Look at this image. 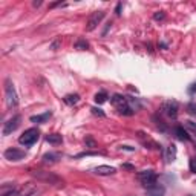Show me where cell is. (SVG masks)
<instances>
[{
  "instance_id": "obj_33",
  "label": "cell",
  "mask_w": 196,
  "mask_h": 196,
  "mask_svg": "<svg viewBox=\"0 0 196 196\" xmlns=\"http://www.w3.org/2000/svg\"><path fill=\"white\" fill-rule=\"evenodd\" d=\"M58 5H61V2H57V3H52V5H51V8H55V6H58Z\"/></svg>"
},
{
  "instance_id": "obj_19",
  "label": "cell",
  "mask_w": 196,
  "mask_h": 196,
  "mask_svg": "<svg viewBox=\"0 0 196 196\" xmlns=\"http://www.w3.org/2000/svg\"><path fill=\"white\" fill-rule=\"evenodd\" d=\"M95 101H97L98 104L106 103V101H107V94H106V92H100V94H97V95H95Z\"/></svg>"
},
{
  "instance_id": "obj_25",
  "label": "cell",
  "mask_w": 196,
  "mask_h": 196,
  "mask_svg": "<svg viewBox=\"0 0 196 196\" xmlns=\"http://www.w3.org/2000/svg\"><path fill=\"white\" fill-rule=\"evenodd\" d=\"M90 111H92V114H94V115H98V117H101V118L106 117V114H104L101 109H98V107H92Z\"/></svg>"
},
{
  "instance_id": "obj_23",
  "label": "cell",
  "mask_w": 196,
  "mask_h": 196,
  "mask_svg": "<svg viewBox=\"0 0 196 196\" xmlns=\"http://www.w3.org/2000/svg\"><path fill=\"white\" fill-rule=\"evenodd\" d=\"M155 123H156V127L161 130V132H167V126L164 124V121H161V119H158V118L155 117Z\"/></svg>"
},
{
  "instance_id": "obj_1",
  "label": "cell",
  "mask_w": 196,
  "mask_h": 196,
  "mask_svg": "<svg viewBox=\"0 0 196 196\" xmlns=\"http://www.w3.org/2000/svg\"><path fill=\"white\" fill-rule=\"evenodd\" d=\"M32 176L37 178V179L41 181V182H48V184H51V186H60V184H63V179H61L60 176L54 175L52 172L35 170V172H32Z\"/></svg>"
},
{
  "instance_id": "obj_30",
  "label": "cell",
  "mask_w": 196,
  "mask_h": 196,
  "mask_svg": "<svg viewBox=\"0 0 196 196\" xmlns=\"http://www.w3.org/2000/svg\"><path fill=\"white\" fill-rule=\"evenodd\" d=\"M121 8H123V5H121V3H118V5H117V9H115L117 15H119V14H121Z\"/></svg>"
},
{
  "instance_id": "obj_24",
  "label": "cell",
  "mask_w": 196,
  "mask_h": 196,
  "mask_svg": "<svg viewBox=\"0 0 196 196\" xmlns=\"http://www.w3.org/2000/svg\"><path fill=\"white\" fill-rule=\"evenodd\" d=\"M187 112L190 115H195L196 117V103H189L187 104Z\"/></svg>"
},
{
  "instance_id": "obj_3",
  "label": "cell",
  "mask_w": 196,
  "mask_h": 196,
  "mask_svg": "<svg viewBox=\"0 0 196 196\" xmlns=\"http://www.w3.org/2000/svg\"><path fill=\"white\" fill-rule=\"evenodd\" d=\"M39 138H40V130L35 129V127H32V129L25 130V132L20 135L19 143H20L22 146H32L34 143H37Z\"/></svg>"
},
{
  "instance_id": "obj_31",
  "label": "cell",
  "mask_w": 196,
  "mask_h": 196,
  "mask_svg": "<svg viewBox=\"0 0 196 196\" xmlns=\"http://www.w3.org/2000/svg\"><path fill=\"white\" fill-rule=\"evenodd\" d=\"M121 149H124V150H129V152H133L135 149L133 147H130V146H121Z\"/></svg>"
},
{
  "instance_id": "obj_26",
  "label": "cell",
  "mask_w": 196,
  "mask_h": 196,
  "mask_svg": "<svg viewBox=\"0 0 196 196\" xmlns=\"http://www.w3.org/2000/svg\"><path fill=\"white\" fill-rule=\"evenodd\" d=\"M189 165H190V172L196 173V158H190V161H189Z\"/></svg>"
},
{
  "instance_id": "obj_22",
  "label": "cell",
  "mask_w": 196,
  "mask_h": 196,
  "mask_svg": "<svg viewBox=\"0 0 196 196\" xmlns=\"http://www.w3.org/2000/svg\"><path fill=\"white\" fill-rule=\"evenodd\" d=\"M75 48H77V49H87V48H89V43H87L86 40L80 39L78 41L75 43Z\"/></svg>"
},
{
  "instance_id": "obj_8",
  "label": "cell",
  "mask_w": 196,
  "mask_h": 196,
  "mask_svg": "<svg viewBox=\"0 0 196 196\" xmlns=\"http://www.w3.org/2000/svg\"><path fill=\"white\" fill-rule=\"evenodd\" d=\"M162 111H164V114L167 115V117L170 118H176L178 117V103L176 101H165L164 103V106H162Z\"/></svg>"
},
{
  "instance_id": "obj_5",
  "label": "cell",
  "mask_w": 196,
  "mask_h": 196,
  "mask_svg": "<svg viewBox=\"0 0 196 196\" xmlns=\"http://www.w3.org/2000/svg\"><path fill=\"white\" fill-rule=\"evenodd\" d=\"M20 121H22V117L20 115H14L11 119H8L3 126V135H11L14 130H17V127L20 126Z\"/></svg>"
},
{
  "instance_id": "obj_20",
  "label": "cell",
  "mask_w": 196,
  "mask_h": 196,
  "mask_svg": "<svg viewBox=\"0 0 196 196\" xmlns=\"http://www.w3.org/2000/svg\"><path fill=\"white\" fill-rule=\"evenodd\" d=\"M184 126H186V129H189L193 135H196V123H195V121L187 119V121H184Z\"/></svg>"
},
{
  "instance_id": "obj_6",
  "label": "cell",
  "mask_w": 196,
  "mask_h": 196,
  "mask_svg": "<svg viewBox=\"0 0 196 196\" xmlns=\"http://www.w3.org/2000/svg\"><path fill=\"white\" fill-rule=\"evenodd\" d=\"M104 15H106L104 11H97V12H94V14L89 17V20H87V26H86V29H87V31H94V29L100 25V22L104 19Z\"/></svg>"
},
{
  "instance_id": "obj_9",
  "label": "cell",
  "mask_w": 196,
  "mask_h": 196,
  "mask_svg": "<svg viewBox=\"0 0 196 196\" xmlns=\"http://www.w3.org/2000/svg\"><path fill=\"white\" fill-rule=\"evenodd\" d=\"M94 173L95 175H100V176H111V175H115L117 173V169L112 167V165H97L94 169Z\"/></svg>"
},
{
  "instance_id": "obj_29",
  "label": "cell",
  "mask_w": 196,
  "mask_h": 196,
  "mask_svg": "<svg viewBox=\"0 0 196 196\" xmlns=\"http://www.w3.org/2000/svg\"><path fill=\"white\" fill-rule=\"evenodd\" d=\"M26 196H40V190H37V189H34L31 193H28Z\"/></svg>"
},
{
  "instance_id": "obj_4",
  "label": "cell",
  "mask_w": 196,
  "mask_h": 196,
  "mask_svg": "<svg viewBox=\"0 0 196 196\" xmlns=\"http://www.w3.org/2000/svg\"><path fill=\"white\" fill-rule=\"evenodd\" d=\"M138 179H140V182L146 189H150V187H153L156 184L158 176H156V173L152 172V170H144V172H140L138 173Z\"/></svg>"
},
{
  "instance_id": "obj_11",
  "label": "cell",
  "mask_w": 196,
  "mask_h": 196,
  "mask_svg": "<svg viewBox=\"0 0 196 196\" xmlns=\"http://www.w3.org/2000/svg\"><path fill=\"white\" fill-rule=\"evenodd\" d=\"M19 195V192L15 190L14 184H3L0 189V196H15Z\"/></svg>"
},
{
  "instance_id": "obj_14",
  "label": "cell",
  "mask_w": 196,
  "mask_h": 196,
  "mask_svg": "<svg viewBox=\"0 0 196 196\" xmlns=\"http://www.w3.org/2000/svg\"><path fill=\"white\" fill-rule=\"evenodd\" d=\"M51 112H44V114H41V115H32V117L29 118L31 119V123H35V124H41V123H46L49 118H51Z\"/></svg>"
},
{
  "instance_id": "obj_16",
  "label": "cell",
  "mask_w": 196,
  "mask_h": 196,
  "mask_svg": "<svg viewBox=\"0 0 196 196\" xmlns=\"http://www.w3.org/2000/svg\"><path fill=\"white\" fill-rule=\"evenodd\" d=\"M46 141H48L49 144H61L63 136H61L60 133H51V135L46 136Z\"/></svg>"
},
{
  "instance_id": "obj_18",
  "label": "cell",
  "mask_w": 196,
  "mask_h": 196,
  "mask_svg": "<svg viewBox=\"0 0 196 196\" xmlns=\"http://www.w3.org/2000/svg\"><path fill=\"white\" fill-rule=\"evenodd\" d=\"M175 158H176V146L175 144H170L169 149H167V161L169 162L170 161H175Z\"/></svg>"
},
{
  "instance_id": "obj_17",
  "label": "cell",
  "mask_w": 196,
  "mask_h": 196,
  "mask_svg": "<svg viewBox=\"0 0 196 196\" xmlns=\"http://www.w3.org/2000/svg\"><path fill=\"white\" fill-rule=\"evenodd\" d=\"M63 100H65V103H66V104L74 106V104H77V103L80 101V95H78V94H69V95H66Z\"/></svg>"
},
{
  "instance_id": "obj_2",
  "label": "cell",
  "mask_w": 196,
  "mask_h": 196,
  "mask_svg": "<svg viewBox=\"0 0 196 196\" xmlns=\"http://www.w3.org/2000/svg\"><path fill=\"white\" fill-rule=\"evenodd\" d=\"M5 97H6V106L9 109H12V107H15L19 104V97H17L15 87L11 83V80L5 81Z\"/></svg>"
},
{
  "instance_id": "obj_32",
  "label": "cell",
  "mask_w": 196,
  "mask_h": 196,
  "mask_svg": "<svg viewBox=\"0 0 196 196\" xmlns=\"http://www.w3.org/2000/svg\"><path fill=\"white\" fill-rule=\"evenodd\" d=\"M40 5H41V2H34V3H32V6H34V8H39Z\"/></svg>"
},
{
  "instance_id": "obj_13",
  "label": "cell",
  "mask_w": 196,
  "mask_h": 196,
  "mask_svg": "<svg viewBox=\"0 0 196 196\" xmlns=\"http://www.w3.org/2000/svg\"><path fill=\"white\" fill-rule=\"evenodd\" d=\"M165 193V189L162 187V186H159V184H155L153 187H150V189H147V196H164Z\"/></svg>"
},
{
  "instance_id": "obj_10",
  "label": "cell",
  "mask_w": 196,
  "mask_h": 196,
  "mask_svg": "<svg viewBox=\"0 0 196 196\" xmlns=\"http://www.w3.org/2000/svg\"><path fill=\"white\" fill-rule=\"evenodd\" d=\"M112 104L118 107V111H121V109H124V107H127V104H129V100L126 98V97H123V95H119V94H115L114 97H112Z\"/></svg>"
},
{
  "instance_id": "obj_15",
  "label": "cell",
  "mask_w": 196,
  "mask_h": 196,
  "mask_svg": "<svg viewBox=\"0 0 196 196\" xmlns=\"http://www.w3.org/2000/svg\"><path fill=\"white\" fill-rule=\"evenodd\" d=\"M60 158H61L60 153H54V152L44 153V155H43V162H44V164H54V162H57Z\"/></svg>"
},
{
  "instance_id": "obj_21",
  "label": "cell",
  "mask_w": 196,
  "mask_h": 196,
  "mask_svg": "<svg viewBox=\"0 0 196 196\" xmlns=\"http://www.w3.org/2000/svg\"><path fill=\"white\" fill-rule=\"evenodd\" d=\"M84 143H86V147H89V149H95V147H97V141H95L90 135L84 138Z\"/></svg>"
},
{
  "instance_id": "obj_12",
  "label": "cell",
  "mask_w": 196,
  "mask_h": 196,
  "mask_svg": "<svg viewBox=\"0 0 196 196\" xmlns=\"http://www.w3.org/2000/svg\"><path fill=\"white\" fill-rule=\"evenodd\" d=\"M173 133H175L176 138L181 140V141H190V136L187 135V130H186L182 126H176V127H173Z\"/></svg>"
},
{
  "instance_id": "obj_28",
  "label": "cell",
  "mask_w": 196,
  "mask_h": 196,
  "mask_svg": "<svg viewBox=\"0 0 196 196\" xmlns=\"http://www.w3.org/2000/svg\"><path fill=\"white\" fill-rule=\"evenodd\" d=\"M60 43H61V39H57L55 41H54V43H52V49L55 51V49H57V48L60 46Z\"/></svg>"
},
{
  "instance_id": "obj_27",
  "label": "cell",
  "mask_w": 196,
  "mask_h": 196,
  "mask_svg": "<svg viewBox=\"0 0 196 196\" xmlns=\"http://www.w3.org/2000/svg\"><path fill=\"white\" fill-rule=\"evenodd\" d=\"M153 19H155V20H164V19H165V14H164L162 11H158V12L153 14Z\"/></svg>"
},
{
  "instance_id": "obj_7",
  "label": "cell",
  "mask_w": 196,
  "mask_h": 196,
  "mask_svg": "<svg viewBox=\"0 0 196 196\" xmlns=\"http://www.w3.org/2000/svg\"><path fill=\"white\" fill-rule=\"evenodd\" d=\"M3 155H5V158L8 161H20V159H23L26 156V152L20 150V149H15V147H9V149L5 150Z\"/></svg>"
},
{
  "instance_id": "obj_34",
  "label": "cell",
  "mask_w": 196,
  "mask_h": 196,
  "mask_svg": "<svg viewBox=\"0 0 196 196\" xmlns=\"http://www.w3.org/2000/svg\"><path fill=\"white\" fill-rule=\"evenodd\" d=\"M195 89H196V84H195V87H193V89H190V90H192V92H193V90H195Z\"/></svg>"
}]
</instances>
